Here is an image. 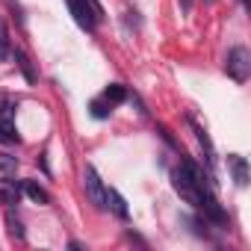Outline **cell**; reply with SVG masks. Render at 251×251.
I'll use <instances>...</instances> for the list:
<instances>
[{
	"label": "cell",
	"mask_w": 251,
	"mask_h": 251,
	"mask_svg": "<svg viewBox=\"0 0 251 251\" xmlns=\"http://www.w3.org/2000/svg\"><path fill=\"white\" fill-rule=\"evenodd\" d=\"M210 177H213L210 172L204 175V172L198 169V163H192L189 157H183L180 166L175 169V189L180 192V198H183L186 204L201 207L204 195L210 192Z\"/></svg>",
	"instance_id": "6da1fadb"
},
{
	"label": "cell",
	"mask_w": 251,
	"mask_h": 251,
	"mask_svg": "<svg viewBox=\"0 0 251 251\" xmlns=\"http://www.w3.org/2000/svg\"><path fill=\"white\" fill-rule=\"evenodd\" d=\"M225 74L230 80H236V83H245L251 77V53H248V48L236 45V48L227 50V56H225Z\"/></svg>",
	"instance_id": "7a4b0ae2"
},
{
	"label": "cell",
	"mask_w": 251,
	"mask_h": 251,
	"mask_svg": "<svg viewBox=\"0 0 251 251\" xmlns=\"http://www.w3.org/2000/svg\"><path fill=\"white\" fill-rule=\"evenodd\" d=\"M0 142L15 145L18 142V130H15V100L9 95L0 92Z\"/></svg>",
	"instance_id": "3957f363"
},
{
	"label": "cell",
	"mask_w": 251,
	"mask_h": 251,
	"mask_svg": "<svg viewBox=\"0 0 251 251\" xmlns=\"http://www.w3.org/2000/svg\"><path fill=\"white\" fill-rule=\"evenodd\" d=\"M83 186H86L89 201H92L98 210H106V207H109V204H106V186H103V180H100V175H98L95 166H86V169H83Z\"/></svg>",
	"instance_id": "277c9868"
},
{
	"label": "cell",
	"mask_w": 251,
	"mask_h": 251,
	"mask_svg": "<svg viewBox=\"0 0 251 251\" xmlns=\"http://www.w3.org/2000/svg\"><path fill=\"white\" fill-rule=\"evenodd\" d=\"M65 3H68V9H71V15H74V21L83 27V30H95L98 24L92 21V15H89V9H86V3H83V0H65Z\"/></svg>",
	"instance_id": "5b68a950"
},
{
	"label": "cell",
	"mask_w": 251,
	"mask_h": 251,
	"mask_svg": "<svg viewBox=\"0 0 251 251\" xmlns=\"http://www.w3.org/2000/svg\"><path fill=\"white\" fill-rule=\"evenodd\" d=\"M189 124H192V130H195V139H198V145L204 148V157H207V169H213V160H216V151H213V142H210V136H207V130L201 127V124L189 115Z\"/></svg>",
	"instance_id": "8992f818"
},
{
	"label": "cell",
	"mask_w": 251,
	"mask_h": 251,
	"mask_svg": "<svg viewBox=\"0 0 251 251\" xmlns=\"http://www.w3.org/2000/svg\"><path fill=\"white\" fill-rule=\"evenodd\" d=\"M227 166L233 169V180H236V186H248V163H245V157L230 154V157H227Z\"/></svg>",
	"instance_id": "52a82bcc"
},
{
	"label": "cell",
	"mask_w": 251,
	"mask_h": 251,
	"mask_svg": "<svg viewBox=\"0 0 251 251\" xmlns=\"http://www.w3.org/2000/svg\"><path fill=\"white\" fill-rule=\"evenodd\" d=\"M18 198H21V186L15 180H0V204L12 207V204H18Z\"/></svg>",
	"instance_id": "ba28073f"
},
{
	"label": "cell",
	"mask_w": 251,
	"mask_h": 251,
	"mask_svg": "<svg viewBox=\"0 0 251 251\" xmlns=\"http://www.w3.org/2000/svg\"><path fill=\"white\" fill-rule=\"evenodd\" d=\"M21 192H27L36 204H50V195H48L36 180H21Z\"/></svg>",
	"instance_id": "9c48e42d"
},
{
	"label": "cell",
	"mask_w": 251,
	"mask_h": 251,
	"mask_svg": "<svg viewBox=\"0 0 251 251\" xmlns=\"http://www.w3.org/2000/svg\"><path fill=\"white\" fill-rule=\"evenodd\" d=\"M106 204L115 210V216H118V219H127V216H130V213H127V201H124L115 189H106Z\"/></svg>",
	"instance_id": "30bf717a"
},
{
	"label": "cell",
	"mask_w": 251,
	"mask_h": 251,
	"mask_svg": "<svg viewBox=\"0 0 251 251\" xmlns=\"http://www.w3.org/2000/svg\"><path fill=\"white\" fill-rule=\"evenodd\" d=\"M12 56H15V62H18V68L24 71V77H27V83H36V80H39V74H36V68H33V62H30V56H27L24 50H15Z\"/></svg>",
	"instance_id": "8fae6325"
},
{
	"label": "cell",
	"mask_w": 251,
	"mask_h": 251,
	"mask_svg": "<svg viewBox=\"0 0 251 251\" xmlns=\"http://www.w3.org/2000/svg\"><path fill=\"white\" fill-rule=\"evenodd\" d=\"M12 56V39H9V27L6 21H0V62H6Z\"/></svg>",
	"instance_id": "7c38bea8"
},
{
	"label": "cell",
	"mask_w": 251,
	"mask_h": 251,
	"mask_svg": "<svg viewBox=\"0 0 251 251\" xmlns=\"http://www.w3.org/2000/svg\"><path fill=\"white\" fill-rule=\"evenodd\" d=\"M103 98H106L109 103H121V100H127V89H124L121 83H109V86L103 89Z\"/></svg>",
	"instance_id": "4fadbf2b"
},
{
	"label": "cell",
	"mask_w": 251,
	"mask_h": 251,
	"mask_svg": "<svg viewBox=\"0 0 251 251\" xmlns=\"http://www.w3.org/2000/svg\"><path fill=\"white\" fill-rule=\"evenodd\" d=\"M6 227H9V236H12V239H24V236H27V233H24V225H21V219H18L12 210L6 213Z\"/></svg>",
	"instance_id": "5bb4252c"
},
{
	"label": "cell",
	"mask_w": 251,
	"mask_h": 251,
	"mask_svg": "<svg viewBox=\"0 0 251 251\" xmlns=\"http://www.w3.org/2000/svg\"><path fill=\"white\" fill-rule=\"evenodd\" d=\"M92 115L95 118H109V112H112V103L106 100V98H100V100H92Z\"/></svg>",
	"instance_id": "9a60e30c"
},
{
	"label": "cell",
	"mask_w": 251,
	"mask_h": 251,
	"mask_svg": "<svg viewBox=\"0 0 251 251\" xmlns=\"http://www.w3.org/2000/svg\"><path fill=\"white\" fill-rule=\"evenodd\" d=\"M83 3H86V9H89L92 21H95V24H100V21H103V6L98 3V0H83Z\"/></svg>",
	"instance_id": "2e32d148"
},
{
	"label": "cell",
	"mask_w": 251,
	"mask_h": 251,
	"mask_svg": "<svg viewBox=\"0 0 251 251\" xmlns=\"http://www.w3.org/2000/svg\"><path fill=\"white\" fill-rule=\"evenodd\" d=\"M15 169H18V160H15V157H9V154H0V172L12 175Z\"/></svg>",
	"instance_id": "e0dca14e"
},
{
	"label": "cell",
	"mask_w": 251,
	"mask_h": 251,
	"mask_svg": "<svg viewBox=\"0 0 251 251\" xmlns=\"http://www.w3.org/2000/svg\"><path fill=\"white\" fill-rule=\"evenodd\" d=\"M180 9L183 12H192V0H180Z\"/></svg>",
	"instance_id": "ac0fdd59"
},
{
	"label": "cell",
	"mask_w": 251,
	"mask_h": 251,
	"mask_svg": "<svg viewBox=\"0 0 251 251\" xmlns=\"http://www.w3.org/2000/svg\"><path fill=\"white\" fill-rule=\"evenodd\" d=\"M242 6H245V9H251V0H242Z\"/></svg>",
	"instance_id": "d6986e66"
}]
</instances>
